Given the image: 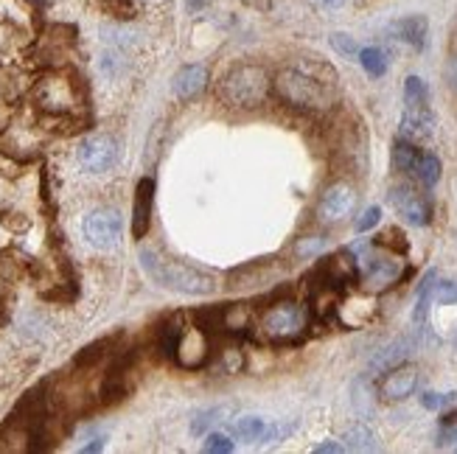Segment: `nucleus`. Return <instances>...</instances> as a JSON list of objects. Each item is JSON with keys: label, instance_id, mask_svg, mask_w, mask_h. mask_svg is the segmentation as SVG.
Wrapping results in <instances>:
<instances>
[{"label": "nucleus", "instance_id": "nucleus-1", "mask_svg": "<svg viewBox=\"0 0 457 454\" xmlns=\"http://www.w3.org/2000/svg\"><path fill=\"white\" fill-rule=\"evenodd\" d=\"M337 76L323 62H306L287 68L275 76V93L295 110H326L334 102Z\"/></svg>", "mask_w": 457, "mask_h": 454}, {"label": "nucleus", "instance_id": "nucleus-2", "mask_svg": "<svg viewBox=\"0 0 457 454\" xmlns=\"http://www.w3.org/2000/svg\"><path fill=\"white\" fill-rule=\"evenodd\" d=\"M141 267L146 269L149 278L171 292H183V294H211L216 289V278L211 272L194 269L186 264H174L161 259L154 250H144L141 252Z\"/></svg>", "mask_w": 457, "mask_h": 454}, {"label": "nucleus", "instance_id": "nucleus-3", "mask_svg": "<svg viewBox=\"0 0 457 454\" xmlns=\"http://www.w3.org/2000/svg\"><path fill=\"white\" fill-rule=\"evenodd\" d=\"M270 82H267V73L264 68H255V65H242L236 68L228 78H225V95L233 107H242V110H253L258 107L267 98Z\"/></svg>", "mask_w": 457, "mask_h": 454}, {"label": "nucleus", "instance_id": "nucleus-4", "mask_svg": "<svg viewBox=\"0 0 457 454\" xmlns=\"http://www.w3.org/2000/svg\"><path fill=\"white\" fill-rule=\"evenodd\" d=\"M82 233L93 247L107 250L121 239V216H118L115 210H93L85 216Z\"/></svg>", "mask_w": 457, "mask_h": 454}, {"label": "nucleus", "instance_id": "nucleus-5", "mask_svg": "<svg viewBox=\"0 0 457 454\" xmlns=\"http://www.w3.org/2000/svg\"><path fill=\"white\" fill-rule=\"evenodd\" d=\"M390 202L393 208L399 210V216H404V222L415 225V227H424L429 225V216H432V205L427 196L419 191V188H412V186H395L390 191Z\"/></svg>", "mask_w": 457, "mask_h": 454}, {"label": "nucleus", "instance_id": "nucleus-6", "mask_svg": "<svg viewBox=\"0 0 457 454\" xmlns=\"http://www.w3.org/2000/svg\"><path fill=\"white\" fill-rule=\"evenodd\" d=\"M303 323H306L303 309H297L292 303H278L270 311H264V318H262V328L275 340H289L295 334H301Z\"/></svg>", "mask_w": 457, "mask_h": 454}, {"label": "nucleus", "instance_id": "nucleus-7", "mask_svg": "<svg viewBox=\"0 0 457 454\" xmlns=\"http://www.w3.org/2000/svg\"><path fill=\"white\" fill-rule=\"evenodd\" d=\"M118 161V144L110 135H93L79 146V163L90 174H102L110 171Z\"/></svg>", "mask_w": 457, "mask_h": 454}, {"label": "nucleus", "instance_id": "nucleus-8", "mask_svg": "<svg viewBox=\"0 0 457 454\" xmlns=\"http://www.w3.org/2000/svg\"><path fill=\"white\" fill-rule=\"evenodd\" d=\"M362 267V281L368 289H387L390 284L399 281L402 275V264L393 259V255H382V252H365L360 259Z\"/></svg>", "mask_w": 457, "mask_h": 454}, {"label": "nucleus", "instance_id": "nucleus-9", "mask_svg": "<svg viewBox=\"0 0 457 454\" xmlns=\"http://www.w3.org/2000/svg\"><path fill=\"white\" fill-rule=\"evenodd\" d=\"M356 205V191L348 183H334L323 191L320 205H317V216L323 222H343L345 216H351Z\"/></svg>", "mask_w": 457, "mask_h": 454}, {"label": "nucleus", "instance_id": "nucleus-10", "mask_svg": "<svg viewBox=\"0 0 457 454\" xmlns=\"http://www.w3.org/2000/svg\"><path fill=\"white\" fill-rule=\"evenodd\" d=\"M419 379H421V373L415 365H393L379 384L382 399L385 401H404L407 396H412L415 387H419Z\"/></svg>", "mask_w": 457, "mask_h": 454}, {"label": "nucleus", "instance_id": "nucleus-11", "mask_svg": "<svg viewBox=\"0 0 457 454\" xmlns=\"http://www.w3.org/2000/svg\"><path fill=\"white\" fill-rule=\"evenodd\" d=\"M435 129V115L429 110V104H407L404 115H402V137L419 144L427 141Z\"/></svg>", "mask_w": 457, "mask_h": 454}, {"label": "nucleus", "instance_id": "nucleus-12", "mask_svg": "<svg viewBox=\"0 0 457 454\" xmlns=\"http://www.w3.org/2000/svg\"><path fill=\"white\" fill-rule=\"evenodd\" d=\"M152 200H154V183L141 180L137 183V194H135V208H132V235L135 239H144L149 230V213H152Z\"/></svg>", "mask_w": 457, "mask_h": 454}, {"label": "nucleus", "instance_id": "nucleus-13", "mask_svg": "<svg viewBox=\"0 0 457 454\" xmlns=\"http://www.w3.org/2000/svg\"><path fill=\"white\" fill-rule=\"evenodd\" d=\"M205 82H208L205 68L203 65H188V68H183L180 73L174 76V93L183 95V98H191L196 93H203Z\"/></svg>", "mask_w": 457, "mask_h": 454}, {"label": "nucleus", "instance_id": "nucleus-14", "mask_svg": "<svg viewBox=\"0 0 457 454\" xmlns=\"http://www.w3.org/2000/svg\"><path fill=\"white\" fill-rule=\"evenodd\" d=\"M395 34L399 39H404L407 45H412L415 51H421L427 45V17L415 14V17H404L399 26H395Z\"/></svg>", "mask_w": 457, "mask_h": 454}, {"label": "nucleus", "instance_id": "nucleus-15", "mask_svg": "<svg viewBox=\"0 0 457 454\" xmlns=\"http://www.w3.org/2000/svg\"><path fill=\"white\" fill-rule=\"evenodd\" d=\"M410 174L419 183H424L429 188V186H435V183L441 180V161L435 154H429V152H419V157H415V166H412Z\"/></svg>", "mask_w": 457, "mask_h": 454}, {"label": "nucleus", "instance_id": "nucleus-16", "mask_svg": "<svg viewBox=\"0 0 457 454\" xmlns=\"http://www.w3.org/2000/svg\"><path fill=\"white\" fill-rule=\"evenodd\" d=\"M267 429H270V424L262 421V418H255V416L233 421V435L238 441H247V443H262L264 435H267Z\"/></svg>", "mask_w": 457, "mask_h": 454}, {"label": "nucleus", "instance_id": "nucleus-17", "mask_svg": "<svg viewBox=\"0 0 457 454\" xmlns=\"http://www.w3.org/2000/svg\"><path fill=\"white\" fill-rule=\"evenodd\" d=\"M360 62L368 70V76H373V78H379V76L387 73V54L382 48H362L360 51Z\"/></svg>", "mask_w": 457, "mask_h": 454}, {"label": "nucleus", "instance_id": "nucleus-18", "mask_svg": "<svg viewBox=\"0 0 457 454\" xmlns=\"http://www.w3.org/2000/svg\"><path fill=\"white\" fill-rule=\"evenodd\" d=\"M415 157H419V149L412 146V141H407V137H402V141H395L393 146V166L410 174L412 166H415Z\"/></svg>", "mask_w": 457, "mask_h": 454}, {"label": "nucleus", "instance_id": "nucleus-19", "mask_svg": "<svg viewBox=\"0 0 457 454\" xmlns=\"http://www.w3.org/2000/svg\"><path fill=\"white\" fill-rule=\"evenodd\" d=\"M432 289H435V272H429L421 289H419V303H415V311H412V320L415 323H424L427 320V309H429V301H432Z\"/></svg>", "mask_w": 457, "mask_h": 454}, {"label": "nucleus", "instance_id": "nucleus-20", "mask_svg": "<svg viewBox=\"0 0 457 454\" xmlns=\"http://www.w3.org/2000/svg\"><path fill=\"white\" fill-rule=\"evenodd\" d=\"M404 102L407 104H429V90L419 76H410L404 82Z\"/></svg>", "mask_w": 457, "mask_h": 454}, {"label": "nucleus", "instance_id": "nucleus-21", "mask_svg": "<svg viewBox=\"0 0 457 454\" xmlns=\"http://www.w3.org/2000/svg\"><path fill=\"white\" fill-rule=\"evenodd\" d=\"M345 441H348V446L351 449H356V451H368V449H373V432L368 429V426H351L348 432H345Z\"/></svg>", "mask_w": 457, "mask_h": 454}, {"label": "nucleus", "instance_id": "nucleus-22", "mask_svg": "<svg viewBox=\"0 0 457 454\" xmlns=\"http://www.w3.org/2000/svg\"><path fill=\"white\" fill-rule=\"evenodd\" d=\"M107 353V343H96V345H90V348H85L79 357L73 359V365H79V367H90V365H96L98 359H102Z\"/></svg>", "mask_w": 457, "mask_h": 454}, {"label": "nucleus", "instance_id": "nucleus-23", "mask_svg": "<svg viewBox=\"0 0 457 454\" xmlns=\"http://www.w3.org/2000/svg\"><path fill=\"white\" fill-rule=\"evenodd\" d=\"M432 298L438 301L441 306H454V303H457V284H452V281H441V284H435V289H432Z\"/></svg>", "mask_w": 457, "mask_h": 454}, {"label": "nucleus", "instance_id": "nucleus-24", "mask_svg": "<svg viewBox=\"0 0 457 454\" xmlns=\"http://www.w3.org/2000/svg\"><path fill=\"white\" fill-rule=\"evenodd\" d=\"M382 222V208H368L362 216H360V219H356V230H360V233H368V230H373L376 225H379Z\"/></svg>", "mask_w": 457, "mask_h": 454}, {"label": "nucleus", "instance_id": "nucleus-25", "mask_svg": "<svg viewBox=\"0 0 457 454\" xmlns=\"http://www.w3.org/2000/svg\"><path fill=\"white\" fill-rule=\"evenodd\" d=\"M205 451H220V454H228V451H233V443H230V438L228 435H220V432H213V435H208V443H205Z\"/></svg>", "mask_w": 457, "mask_h": 454}, {"label": "nucleus", "instance_id": "nucleus-26", "mask_svg": "<svg viewBox=\"0 0 457 454\" xmlns=\"http://www.w3.org/2000/svg\"><path fill=\"white\" fill-rule=\"evenodd\" d=\"M331 45L340 51L343 56H353V54H360V48H356V43L348 37V34H334L331 37Z\"/></svg>", "mask_w": 457, "mask_h": 454}, {"label": "nucleus", "instance_id": "nucleus-27", "mask_svg": "<svg viewBox=\"0 0 457 454\" xmlns=\"http://www.w3.org/2000/svg\"><path fill=\"white\" fill-rule=\"evenodd\" d=\"M421 404L427 407V409H441L444 404H446V399H441L438 392H424V399H421Z\"/></svg>", "mask_w": 457, "mask_h": 454}, {"label": "nucleus", "instance_id": "nucleus-28", "mask_svg": "<svg viewBox=\"0 0 457 454\" xmlns=\"http://www.w3.org/2000/svg\"><path fill=\"white\" fill-rule=\"evenodd\" d=\"M320 247H323V239H312V242H301V244H297V252L309 255V252H317Z\"/></svg>", "mask_w": 457, "mask_h": 454}, {"label": "nucleus", "instance_id": "nucleus-29", "mask_svg": "<svg viewBox=\"0 0 457 454\" xmlns=\"http://www.w3.org/2000/svg\"><path fill=\"white\" fill-rule=\"evenodd\" d=\"M312 4H317V6H323V9H340L345 0H312Z\"/></svg>", "mask_w": 457, "mask_h": 454}, {"label": "nucleus", "instance_id": "nucleus-30", "mask_svg": "<svg viewBox=\"0 0 457 454\" xmlns=\"http://www.w3.org/2000/svg\"><path fill=\"white\" fill-rule=\"evenodd\" d=\"M314 451H317V454H326V451H343V446H337V443H320Z\"/></svg>", "mask_w": 457, "mask_h": 454}, {"label": "nucleus", "instance_id": "nucleus-31", "mask_svg": "<svg viewBox=\"0 0 457 454\" xmlns=\"http://www.w3.org/2000/svg\"><path fill=\"white\" fill-rule=\"evenodd\" d=\"M102 449H104V443H102V441H93V443L82 446V451H102Z\"/></svg>", "mask_w": 457, "mask_h": 454}, {"label": "nucleus", "instance_id": "nucleus-32", "mask_svg": "<svg viewBox=\"0 0 457 454\" xmlns=\"http://www.w3.org/2000/svg\"><path fill=\"white\" fill-rule=\"evenodd\" d=\"M203 4H205V0H188L191 9H203Z\"/></svg>", "mask_w": 457, "mask_h": 454}]
</instances>
